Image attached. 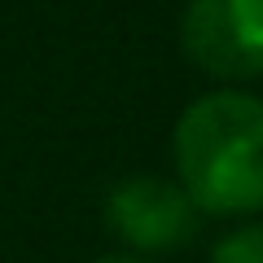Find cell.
I'll return each instance as SVG.
<instances>
[{
	"label": "cell",
	"instance_id": "1",
	"mask_svg": "<svg viewBox=\"0 0 263 263\" xmlns=\"http://www.w3.org/2000/svg\"><path fill=\"white\" fill-rule=\"evenodd\" d=\"M176 184L202 215L263 211V101L241 88L197 97L171 136Z\"/></svg>",
	"mask_w": 263,
	"mask_h": 263
},
{
	"label": "cell",
	"instance_id": "2",
	"mask_svg": "<svg viewBox=\"0 0 263 263\" xmlns=\"http://www.w3.org/2000/svg\"><path fill=\"white\" fill-rule=\"evenodd\" d=\"M184 57L211 79L246 84L263 75V0H189L180 22Z\"/></svg>",
	"mask_w": 263,
	"mask_h": 263
},
{
	"label": "cell",
	"instance_id": "3",
	"mask_svg": "<svg viewBox=\"0 0 263 263\" xmlns=\"http://www.w3.org/2000/svg\"><path fill=\"white\" fill-rule=\"evenodd\" d=\"M105 224L132 254H171L197 237L202 211L189 202L176 180L158 176H127L105 197Z\"/></svg>",
	"mask_w": 263,
	"mask_h": 263
},
{
	"label": "cell",
	"instance_id": "4",
	"mask_svg": "<svg viewBox=\"0 0 263 263\" xmlns=\"http://www.w3.org/2000/svg\"><path fill=\"white\" fill-rule=\"evenodd\" d=\"M211 263H263V224H241L228 237H219Z\"/></svg>",
	"mask_w": 263,
	"mask_h": 263
},
{
	"label": "cell",
	"instance_id": "5",
	"mask_svg": "<svg viewBox=\"0 0 263 263\" xmlns=\"http://www.w3.org/2000/svg\"><path fill=\"white\" fill-rule=\"evenodd\" d=\"M97 263H149V259H141V254H105Z\"/></svg>",
	"mask_w": 263,
	"mask_h": 263
}]
</instances>
